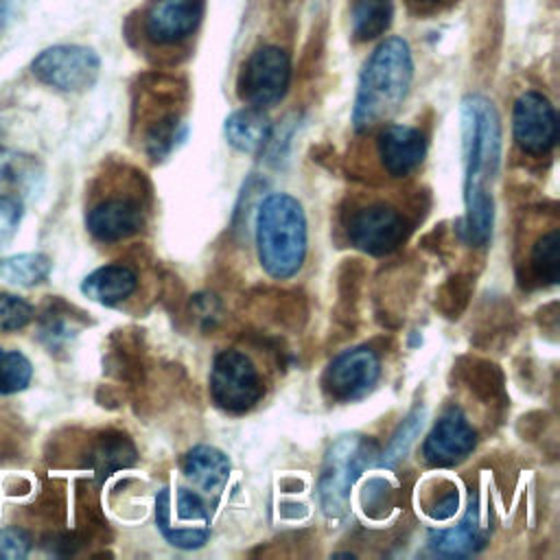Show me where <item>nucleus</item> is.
Returning <instances> with one entry per match:
<instances>
[{"instance_id":"nucleus-4","label":"nucleus","mask_w":560,"mask_h":560,"mask_svg":"<svg viewBox=\"0 0 560 560\" xmlns=\"http://www.w3.org/2000/svg\"><path fill=\"white\" fill-rule=\"evenodd\" d=\"M138 103L142 147L151 160H164L186 133L184 109L188 90L186 83L166 74H147L140 79Z\"/></svg>"},{"instance_id":"nucleus-10","label":"nucleus","mask_w":560,"mask_h":560,"mask_svg":"<svg viewBox=\"0 0 560 560\" xmlns=\"http://www.w3.org/2000/svg\"><path fill=\"white\" fill-rule=\"evenodd\" d=\"M289 81V55L278 46H260L241 63L236 94L252 107H269L287 94Z\"/></svg>"},{"instance_id":"nucleus-6","label":"nucleus","mask_w":560,"mask_h":560,"mask_svg":"<svg viewBox=\"0 0 560 560\" xmlns=\"http://www.w3.org/2000/svg\"><path fill=\"white\" fill-rule=\"evenodd\" d=\"M155 525L177 549H199L210 538V512L203 499L184 486H164L155 497Z\"/></svg>"},{"instance_id":"nucleus-40","label":"nucleus","mask_w":560,"mask_h":560,"mask_svg":"<svg viewBox=\"0 0 560 560\" xmlns=\"http://www.w3.org/2000/svg\"><path fill=\"white\" fill-rule=\"evenodd\" d=\"M26 166V158L13 153L11 149L0 144V184H9V182H18L20 177H24V168Z\"/></svg>"},{"instance_id":"nucleus-33","label":"nucleus","mask_w":560,"mask_h":560,"mask_svg":"<svg viewBox=\"0 0 560 560\" xmlns=\"http://www.w3.org/2000/svg\"><path fill=\"white\" fill-rule=\"evenodd\" d=\"M363 265L357 258L343 260L341 269H339V311H343V315H339L346 324H350V319L357 315V302H359V293H361V282H363Z\"/></svg>"},{"instance_id":"nucleus-37","label":"nucleus","mask_w":560,"mask_h":560,"mask_svg":"<svg viewBox=\"0 0 560 560\" xmlns=\"http://www.w3.org/2000/svg\"><path fill=\"white\" fill-rule=\"evenodd\" d=\"M33 540L22 527H0V560H20L31 553Z\"/></svg>"},{"instance_id":"nucleus-9","label":"nucleus","mask_w":560,"mask_h":560,"mask_svg":"<svg viewBox=\"0 0 560 560\" xmlns=\"http://www.w3.org/2000/svg\"><path fill=\"white\" fill-rule=\"evenodd\" d=\"M31 72L57 92H85L101 74V59L88 46L57 44L44 48L31 61Z\"/></svg>"},{"instance_id":"nucleus-16","label":"nucleus","mask_w":560,"mask_h":560,"mask_svg":"<svg viewBox=\"0 0 560 560\" xmlns=\"http://www.w3.org/2000/svg\"><path fill=\"white\" fill-rule=\"evenodd\" d=\"M376 153L392 177L416 171L427 155L424 133L409 125H385L376 138Z\"/></svg>"},{"instance_id":"nucleus-19","label":"nucleus","mask_w":560,"mask_h":560,"mask_svg":"<svg viewBox=\"0 0 560 560\" xmlns=\"http://www.w3.org/2000/svg\"><path fill=\"white\" fill-rule=\"evenodd\" d=\"M429 549L444 558H464L481 551L488 542V529L481 525L479 510L470 505L466 516L448 529H433L429 534Z\"/></svg>"},{"instance_id":"nucleus-29","label":"nucleus","mask_w":560,"mask_h":560,"mask_svg":"<svg viewBox=\"0 0 560 560\" xmlns=\"http://www.w3.org/2000/svg\"><path fill=\"white\" fill-rule=\"evenodd\" d=\"M475 289V276L466 271H457L448 276L435 291V308L446 319H457L470 304Z\"/></svg>"},{"instance_id":"nucleus-5","label":"nucleus","mask_w":560,"mask_h":560,"mask_svg":"<svg viewBox=\"0 0 560 560\" xmlns=\"http://www.w3.org/2000/svg\"><path fill=\"white\" fill-rule=\"evenodd\" d=\"M378 455V444L365 435H341L330 444L317 483L319 505L328 518L346 514L354 481Z\"/></svg>"},{"instance_id":"nucleus-13","label":"nucleus","mask_w":560,"mask_h":560,"mask_svg":"<svg viewBox=\"0 0 560 560\" xmlns=\"http://www.w3.org/2000/svg\"><path fill=\"white\" fill-rule=\"evenodd\" d=\"M477 446V433L459 407H448L422 444V457L433 468H453Z\"/></svg>"},{"instance_id":"nucleus-3","label":"nucleus","mask_w":560,"mask_h":560,"mask_svg":"<svg viewBox=\"0 0 560 560\" xmlns=\"http://www.w3.org/2000/svg\"><path fill=\"white\" fill-rule=\"evenodd\" d=\"M260 267L276 280L295 276L306 256V217L302 203L287 195L265 197L254 223Z\"/></svg>"},{"instance_id":"nucleus-38","label":"nucleus","mask_w":560,"mask_h":560,"mask_svg":"<svg viewBox=\"0 0 560 560\" xmlns=\"http://www.w3.org/2000/svg\"><path fill=\"white\" fill-rule=\"evenodd\" d=\"M363 508L370 516H381L392 508L394 490L385 479H370L363 488Z\"/></svg>"},{"instance_id":"nucleus-27","label":"nucleus","mask_w":560,"mask_h":560,"mask_svg":"<svg viewBox=\"0 0 560 560\" xmlns=\"http://www.w3.org/2000/svg\"><path fill=\"white\" fill-rule=\"evenodd\" d=\"M392 13V0H354L350 11L354 39L368 42L383 35L389 28Z\"/></svg>"},{"instance_id":"nucleus-23","label":"nucleus","mask_w":560,"mask_h":560,"mask_svg":"<svg viewBox=\"0 0 560 560\" xmlns=\"http://www.w3.org/2000/svg\"><path fill=\"white\" fill-rule=\"evenodd\" d=\"M225 138L241 153H258L271 140V122L262 107H243L228 116Z\"/></svg>"},{"instance_id":"nucleus-18","label":"nucleus","mask_w":560,"mask_h":560,"mask_svg":"<svg viewBox=\"0 0 560 560\" xmlns=\"http://www.w3.org/2000/svg\"><path fill=\"white\" fill-rule=\"evenodd\" d=\"M138 459V451L131 438L116 429H105L94 433L81 455V464L96 472L98 479H105L122 468L133 466Z\"/></svg>"},{"instance_id":"nucleus-7","label":"nucleus","mask_w":560,"mask_h":560,"mask_svg":"<svg viewBox=\"0 0 560 560\" xmlns=\"http://www.w3.org/2000/svg\"><path fill=\"white\" fill-rule=\"evenodd\" d=\"M210 394L228 413H245L265 396L262 378L254 361L241 350H223L212 361Z\"/></svg>"},{"instance_id":"nucleus-8","label":"nucleus","mask_w":560,"mask_h":560,"mask_svg":"<svg viewBox=\"0 0 560 560\" xmlns=\"http://www.w3.org/2000/svg\"><path fill=\"white\" fill-rule=\"evenodd\" d=\"M411 221L402 210L385 201H372L350 212L346 234L352 247L370 256H387L396 252L411 232Z\"/></svg>"},{"instance_id":"nucleus-25","label":"nucleus","mask_w":560,"mask_h":560,"mask_svg":"<svg viewBox=\"0 0 560 560\" xmlns=\"http://www.w3.org/2000/svg\"><path fill=\"white\" fill-rule=\"evenodd\" d=\"M560 280V234L558 230H549L540 234L527 258V282L536 287L556 284Z\"/></svg>"},{"instance_id":"nucleus-21","label":"nucleus","mask_w":560,"mask_h":560,"mask_svg":"<svg viewBox=\"0 0 560 560\" xmlns=\"http://www.w3.org/2000/svg\"><path fill=\"white\" fill-rule=\"evenodd\" d=\"M138 287V273L122 262H109L92 273H88L81 282V293L103 306H116L127 300Z\"/></svg>"},{"instance_id":"nucleus-14","label":"nucleus","mask_w":560,"mask_h":560,"mask_svg":"<svg viewBox=\"0 0 560 560\" xmlns=\"http://www.w3.org/2000/svg\"><path fill=\"white\" fill-rule=\"evenodd\" d=\"M144 225V206L136 195H107L85 212L88 232L101 243H118Z\"/></svg>"},{"instance_id":"nucleus-12","label":"nucleus","mask_w":560,"mask_h":560,"mask_svg":"<svg viewBox=\"0 0 560 560\" xmlns=\"http://www.w3.org/2000/svg\"><path fill=\"white\" fill-rule=\"evenodd\" d=\"M512 133L516 147L534 158L549 153L558 138L556 109L540 92H523L512 112Z\"/></svg>"},{"instance_id":"nucleus-41","label":"nucleus","mask_w":560,"mask_h":560,"mask_svg":"<svg viewBox=\"0 0 560 560\" xmlns=\"http://www.w3.org/2000/svg\"><path fill=\"white\" fill-rule=\"evenodd\" d=\"M11 4H13V0H0V33H2V28L7 26V22H9Z\"/></svg>"},{"instance_id":"nucleus-22","label":"nucleus","mask_w":560,"mask_h":560,"mask_svg":"<svg viewBox=\"0 0 560 560\" xmlns=\"http://www.w3.org/2000/svg\"><path fill=\"white\" fill-rule=\"evenodd\" d=\"M182 472L192 486H197L206 494H217L228 483L230 459L217 446L199 444L184 455Z\"/></svg>"},{"instance_id":"nucleus-39","label":"nucleus","mask_w":560,"mask_h":560,"mask_svg":"<svg viewBox=\"0 0 560 560\" xmlns=\"http://www.w3.org/2000/svg\"><path fill=\"white\" fill-rule=\"evenodd\" d=\"M24 214V206L20 199L11 195H0V247L15 234Z\"/></svg>"},{"instance_id":"nucleus-15","label":"nucleus","mask_w":560,"mask_h":560,"mask_svg":"<svg viewBox=\"0 0 560 560\" xmlns=\"http://www.w3.org/2000/svg\"><path fill=\"white\" fill-rule=\"evenodd\" d=\"M203 7V0H158L144 15V33L153 44H177L197 31Z\"/></svg>"},{"instance_id":"nucleus-42","label":"nucleus","mask_w":560,"mask_h":560,"mask_svg":"<svg viewBox=\"0 0 560 560\" xmlns=\"http://www.w3.org/2000/svg\"><path fill=\"white\" fill-rule=\"evenodd\" d=\"M416 4H424V7H435L440 2H446V0H413Z\"/></svg>"},{"instance_id":"nucleus-11","label":"nucleus","mask_w":560,"mask_h":560,"mask_svg":"<svg viewBox=\"0 0 560 560\" xmlns=\"http://www.w3.org/2000/svg\"><path fill=\"white\" fill-rule=\"evenodd\" d=\"M381 376V359L372 346H354L339 352L322 376L324 394L335 402H352L368 396Z\"/></svg>"},{"instance_id":"nucleus-2","label":"nucleus","mask_w":560,"mask_h":560,"mask_svg":"<svg viewBox=\"0 0 560 560\" xmlns=\"http://www.w3.org/2000/svg\"><path fill=\"white\" fill-rule=\"evenodd\" d=\"M413 79L411 48L402 37L381 42L363 66L359 77L352 125L368 131L387 120L405 101Z\"/></svg>"},{"instance_id":"nucleus-20","label":"nucleus","mask_w":560,"mask_h":560,"mask_svg":"<svg viewBox=\"0 0 560 560\" xmlns=\"http://www.w3.org/2000/svg\"><path fill=\"white\" fill-rule=\"evenodd\" d=\"M105 372L127 387H140L147 372L142 339L133 330H116L105 354Z\"/></svg>"},{"instance_id":"nucleus-26","label":"nucleus","mask_w":560,"mask_h":560,"mask_svg":"<svg viewBox=\"0 0 560 560\" xmlns=\"http://www.w3.org/2000/svg\"><path fill=\"white\" fill-rule=\"evenodd\" d=\"M50 258L42 252L13 254L0 260V278L15 287H37L50 276Z\"/></svg>"},{"instance_id":"nucleus-35","label":"nucleus","mask_w":560,"mask_h":560,"mask_svg":"<svg viewBox=\"0 0 560 560\" xmlns=\"http://www.w3.org/2000/svg\"><path fill=\"white\" fill-rule=\"evenodd\" d=\"M35 317L33 304L13 293H0V335L24 328Z\"/></svg>"},{"instance_id":"nucleus-30","label":"nucleus","mask_w":560,"mask_h":560,"mask_svg":"<svg viewBox=\"0 0 560 560\" xmlns=\"http://www.w3.org/2000/svg\"><path fill=\"white\" fill-rule=\"evenodd\" d=\"M33 363L20 350L0 348V396H11L31 385Z\"/></svg>"},{"instance_id":"nucleus-32","label":"nucleus","mask_w":560,"mask_h":560,"mask_svg":"<svg viewBox=\"0 0 560 560\" xmlns=\"http://www.w3.org/2000/svg\"><path fill=\"white\" fill-rule=\"evenodd\" d=\"M457 505H459V492L455 483L446 479H435L424 488L422 510L433 521L451 518L457 512Z\"/></svg>"},{"instance_id":"nucleus-34","label":"nucleus","mask_w":560,"mask_h":560,"mask_svg":"<svg viewBox=\"0 0 560 560\" xmlns=\"http://www.w3.org/2000/svg\"><path fill=\"white\" fill-rule=\"evenodd\" d=\"M512 319H514V313H512V306L505 304V302H499V304H492L490 306V313H486L479 322V328H477V337H475V343L477 346H492L497 339H505L508 332L512 330Z\"/></svg>"},{"instance_id":"nucleus-24","label":"nucleus","mask_w":560,"mask_h":560,"mask_svg":"<svg viewBox=\"0 0 560 560\" xmlns=\"http://www.w3.org/2000/svg\"><path fill=\"white\" fill-rule=\"evenodd\" d=\"M85 313L63 300H50L39 317V339L50 352L63 350L85 322Z\"/></svg>"},{"instance_id":"nucleus-28","label":"nucleus","mask_w":560,"mask_h":560,"mask_svg":"<svg viewBox=\"0 0 560 560\" xmlns=\"http://www.w3.org/2000/svg\"><path fill=\"white\" fill-rule=\"evenodd\" d=\"M256 302H260L267 319L282 328H300L306 319L304 298L295 291H262Z\"/></svg>"},{"instance_id":"nucleus-31","label":"nucleus","mask_w":560,"mask_h":560,"mask_svg":"<svg viewBox=\"0 0 560 560\" xmlns=\"http://www.w3.org/2000/svg\"><path fill=\"white\" fill-rule=\"evenodd\" d=\"M422 424H424V407H413L405 420L400 422V427L396 429L392 442L387 444L383 457H381V466H387V468H394L409 451V446L416 442L418 433L422 431Z\"/></svg>"},{"instance_id":"nucleus-17","label":"nucleus","mask_w":560,"mask_h":560,"mask_svg":"<svg viewBox=\"0 0 560 560\" xmlns=\"http://www.w3.org/2000/svg\"><path fill=\"white\" fill-rule=\"evenodd\" d=\"M455 378L492 411H503L510 405L505 378L497 363L479 357H459L455 363Z\"/></svg>"},{"instance_id":"nucleus-36","label":"nucleus","mask_w":560,"mask_h":560,"mask_svg":"<svg viewBox=\"0 0 560 560\" xmlns=\"http://www.w3.org/2000/svg\"><path fill=\"white\" fill-rule=\"evenodd\" d=\"M190 317L201 330H214L223 319V306L212 293H197L190 298Z\"/></svg>"},{"instance_id":"nucleus-1","label":"nucleus","mask_w":560,"mask_h":560,"mask_svg":"<svg viewBox=\"0 0 560 560\" xmlns=\"http://www.w3.org/2000/svg\"><path fill=\"white\" fill-rule=\"evenodd\" d=\"M462 153L466 214L457 234L466 245L483 247L494 223L492 182L501 164V118L492 101L481 94L462 101Z\"/></svg>"}]
</instances>
